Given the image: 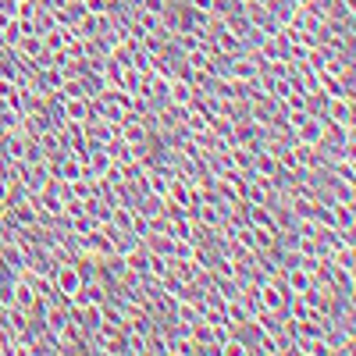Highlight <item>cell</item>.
Returning a JSON list of instances; mask_svg holds the SVG:
<instances>
[{"mask_svg":"<svg viewBox=\"0 0 356 356\" xmlns=\"http://www.w3.org/2000/svg\"><path fill=\"white\" fill-rule=\"evenodd\" d=\"M61 111H65V122H89L93 118V100L89 97H61Z\"/></svg>","mask_w":356,"mask_h":356,"instance_id":"3","label":"cell"},{"mask_svg":"<svg viewBox=\"0 0 356 356\" xmlns=\"http://www.w3.org/2000/svg\"><path fill=\"white\" fill-rule=\"evenodd\" d=\"M332 221H335V228L353 232V225H356V218H353V203H332Z\"/></svg>","mask_w":356,"mask_h":356,"instance_id":"4","label":"cell"},{"mask_svg":"<svg viewBox=\"0 0 356 356\" xmlns=\"http://www.w3.org/2000/svg\"><path fill=\"white\" fill-rule=\"evenodd\" d=\"M321 114L328 118V122H339V125L353 129V100H349V97H328Z\"/></svg>","mask_w":356,"mask_h":356,"instance_id":"2","label":"cell"},{"mask_svg":"<svg viewBox=\"0 0 356 356\" xmlns=\"http://www.w3.org/2000/svg\"><path fill=\"white\" fill-rule=\"evenodd\" d=\"M186 4H189L196 15H211V11H214V0H186Z\"/></svg>","mask_w":356,"mask_h":356,"instance_id":"5","label":"cell"},{"mask_svg":"<svg viewBox=\"0 0 356 356\" xmlns=\"http://www.w3.org/2000/svg\"><path fill=\"white\" fill-rule=\"evenodd\" d=\"M79 285H82V267L75 260H57L50 271V289L57 300H72Z\"/></svg>","mask_w":356,"mask_h":356,"instance_id":"1","label":"cell"}]
</instances>
